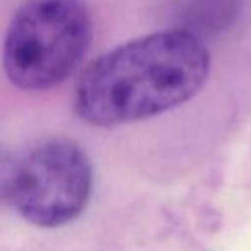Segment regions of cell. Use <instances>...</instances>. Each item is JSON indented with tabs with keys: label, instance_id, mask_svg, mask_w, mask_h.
Returning a JSON list of instances; mask_svg holds the SVG:
<instances>
[{
	"label": "cell",
	"instance_id": "cell-3",
	"mask_svg": "<svg viewBox=\"0 0 251 251\" xmlns=\"http://www.w3.org/2000/svg\"><path fill=\"white\" fill-rule=\"evenodd\" d=\"M90 38V14L81 0H26L5 35V74L23 90L52 88L76 69Z\"/></svg>",
	"mask_w": 251,
	"mask_h": 251
},
{
	"label": "cell",
	"instance_id": "cell-2",
	"mask_svg": "<svg viewBox=\"0 0 251 251\" xmlns=\"http://www.w3.org/2000/svg\"><path fill=\"white\" fill-rule=\"evenodd\" d=\"M4 201L26 222L62 227L84 212L93 171L84 150L67 138H49L7 158L2 167Z\"/></svg>",
	"mask_w": 251,
	"mask_h": 251
},
{
	"label": "cell",
	"instance_id": "cell-1",
	"mask_svg": "<svg viewBox=\"0 0 251 251\" xmlns=\"http://www.w3.org/2000/svg\"><path fill=\"white\" fill-rule=\"evenodd\" d=\"M208 73V49L196 33H153L95 60L77 84L74 107L100 127L143 121L191 100Z\"/></svg>",
	"mask_w": 251,
	"mask_h": 251
}]
</instances>
